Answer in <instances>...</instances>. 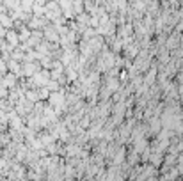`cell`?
<instances>
[{"mask_svg":"<svg viewBox=\"0 0 183 181\" xmlns=\"http://www.w3.org/2000/svg\"><path fill=\"white\" fill-rule=\"evenodd\" d=\"M180 43H181V38H178V36H171L169 39H165V44H167V48H169V50L180 46Z\"/></svg>","mask_w":183,"mask_h":181,"instance_id":"1","label":"cell"},{"mask_svg":"<svg viewBox=\"0 0 183 181\" xmlns=\"http://www.w3.org/2000/svg\"><path fill=\"white\" fill-rule=\"evenodd\" d=\"M123 160H125V149H119L116 155V163H121Z\"/></svg>","mask_w":183,"mask_h":181,"instance_id":"2","label":"cell"},{"mask_svg":"<svg viewBox=\"0 0 183 181\" xmlns=\"http://www.w3.org/2000/svg\"><path fill=\"white\" fill-rule=\"evenodd\" d=\"M160 61H162V62H167V61H169V52L167 50L160 52Z\"/></svg>","mask_w":183,"mask_h":181,"instance_id":"3","label":"cell"}]
</instances>
